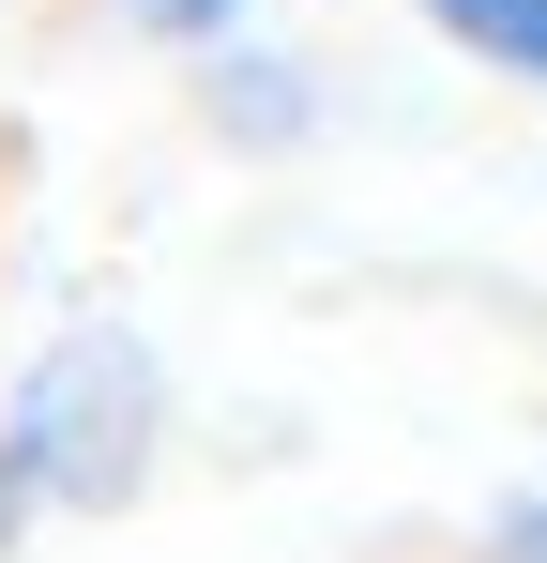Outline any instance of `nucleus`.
I'll use <instances>...</instances> for the list:
<instances>
[{
    "mask_svg": "<svg viewBox=\"0 0 547 563\" xmlns=\"http://www.w3.org/2000/svg\"><path fill=\"white\" fill-rule=\"evenodd\" d=\"M153 442H168V366L153 335L122 320H62L15 396H0V533L15 518H107L153 487Z\"/></svg>",
    "mask_w": 547,
    "mask_h": 563,
    "instance_id": "1",
    "label": "nucleus"
},
{
    "mask_svg": "<svg viewBox=\"0 0 547 563\" xmlns=\"http://www.w3.org/2000/svg\"><path fill=\"white\" fill-rule=\"evenodd\" d=\"M426 31H442L471 77H502V92H547V0H411Z\"/></svg>",
    "mask_w": 547,
    "mask_h": 563,
    "instance_id": "2",
    "label": "nucleus"
},
{
    "mask_svg": "<svg viewBox=\"0 0 547 563\" xmlns=\"http://www.w3.org/2000/svg\"><path fill=\"white\" fill-rule=\"evenodd\" d=\"M107 15H122V31H153V46H228L259 0H107Z\"/></svg>",
    "mask_w": 547,
    "mask_h": 563,
    "instance_id": "3",
    "label": "nucleus"
},
{
    "mask_svg": "<svg viewBox=\"0 0 547 563\" xmlns=\"http://www.w3.org/2000/svg\"><path fill=\"white\" fill-rule=\"evenodd\" d=\"M487 563H547V472H517V487L487 503Z\"/></svg>",
    "mask_w": 547,
    "mask_h": 563,
    "instance_id": "4",
    "label": "nucleus"
}]
</instances>
